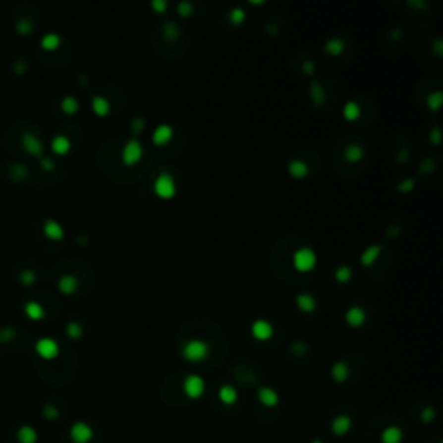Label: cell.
I'll list each match as a JSON object with an SVG mask.
<instances>
[{"label":"cell","instance_id":"obj_1","mask_svg":"<svg viewBox=\"0 0 443 443\" xmlns=\"http://www.w3.org/2000/svg\"><path fill=\"white\" fill-rule=\"evenodd\" d=\"M293 267L296 269V272L300 274H308L317 267V255L314 249L310 248H300L298 251H294L293 255Z\"/></svg>","mask_w":443,"mask_h":443},{"label":"cell","instance_id":"obj_2","mask_svg":"<svg viewBox=\"0 0 443 443\" xmlns=\"http://www.w3.org/2000/svg\"><path fill=\"white\" fill-rule=\"evenodd\" d=\"M210 348L203 339H191L182 348V357L189 362H201L208 357Z\"/></svg>","mask_w":443,"mask_h":443},{"label":"cell","instance_id":"obj_3","mask_svg":"<svg viewBox=\"0 0 443 443\" xmlns=\"http://www.w3.org/2000/svg\"><path fill=\"white\" fill-rule=\"evenodd\" d=\"M154 192L158 198L161 199H171L177 194V184H175L173 177L166 171L158 175V178L154 180Z\"/></svg>","mask_w":443,"mask_h":443},{"label":"cell","instance_id":"obj_4","mask_svg":"<svg viewBox=\"0 0 443 443\" xmlns=\"http://www.w3.org/2000/svg\"><path fill=\"white\" fill-rule=\"evenodd\" d=\"M206 391V383L201 376L198 374H189L184 379V393L191 400H199Z\"/></svg>","mask_w":443,"mask_h":443},{"label":"cell","instance_id":"obj_5","mask_svg":"<svg viewBox=\"0 0 443 443\" xmlns=\"http://www.w3.org/2000/svg\"><path fill=\"white\" fill-rule=\"evenodd\" d=\"M142 144H140L139 139H130L128 142L125 144V147H123L121 151V160L123 163L126 165V166H132V165H135L137 161H140V158H142Z\"/></svg>","mask_w":443,"mask_h":443},{"label":"cell","instance_id":"obj_6","mask_svg":"<svg viewBox=\"0 0 443 443\" xmlns=\"http://www.w3.org/2000/svg\"><path fill=\"white\" fill-rule=\"evenodd\" d=\"M251 336L256 341H269L274 336V328L265 319H256L251 324Z\"/></svg>","mask_w":443,"mask_h":443},{"label":"cell","instance_id":"obj_7","mask_svg":"<svg viewBox=\"0 0 443 443\" xmlns=\"http://www.w3.org/2000/svg\"><path fill=\"white\" fill-rule=\"evenodd\" d=\"M37 351L40 357L47 358V360H51V358H55L59 353V346L57 343H55L54 339H51V337H42V339L37 341Z\"/></svg>","mask_w":443,"mask_h":443},{"label":"cell","instance_id":"obj_8","mask_svg":"<svg viewBox=\"0 0 443 443\" xmlns=\"http://www.w3.org/2000/svg\"><path fill=\"white\" fill-rule=\"evenodd\" d=\"M256 396H258V402L262 403V405L269 407V409H272V407H277L279 405V393L276 391V389L269 388V386H262V388H258V391H256Z\"/></svg>","mask_w":443,"mask_h":443},{"label":"cell","instance_id":"obj_9","mask_svg":"<svg viewBox=\"0 0 443 443\" xmlns=\"http://www.w3.org/2000/svg\"><path fill=\"white\" fill-rule=\"evenodd\" d=\"M94 437V431L89 424L85 423H76L75 426L71 428V438L75 440V443H89Z\"/></svg>","mask_w":443,"mask_h":443},{"label":"cell","instance_id":"obj_10","mask_svg":"<svg viewBox=\"0 0 443 443\" xmlns=\"http://www.w3.org/2000/svg\"><path fill=\"white\" fill-rule=\"evenodd\" d=\"M344 321L350 328H362L367 321V315H365L364 308L360 307H351L350 310L344 314Z\"/></svg>","mask_w":443,"mask_h":443},{"label":"cell","instance_id":"obj_11","mask_svg":"<svg viewBox=\"0 0 443 443\" xmlns=\"http://www.w3.org/2000/svg\"><path fill=\"white\" fill-rule=\"evenodd\" d=\"M171 137H173V128L170 125H160L156 126V130L153 133V144L158 147L166 146L171 140Z\"/></svg>","mask_w":443,"mask_h":443},{"label":"cell","instance_id":"obj_12","mask_svg":"<svg viewBox=\"0 0 443 443\" xmlns=\"http://www.w3.org/2000/svg\"><path fill=\"white\" fill-rule=\"evenodd\" d=\"M21 144H23L24 151H26V153H30L31 156H42V153H44V146H42L40 139H37L35 135H30V133L23 135V139H21Z\"/></svg>","mask_w":443,"mask_h":443},{"label":"cell","instance_id":"obj_13","mask_svg":"<svg viewBox=\"0 0 443 443\" xmlns=\"http://www.w3.org/2000/svg\"><path fill=\"white\" fill-rule=\"evenodd\" d=\"M351 430V419L348 416H336L331 423V431L336 437H344Z\"/></svg>","mask_w":443,"mask_h":443},{"label":"cell","instance_id":"obj_14","mask_svg":"<svg viewBox=\"0 0 443 443\" xmlns=\"http://www.w3.org/2000/svg\"><path fill=\"white\" fill-rule=\"evenodd\" d=\"M44 234L47 235L52 241H61L64 237V228L59 225V222L55 220H45L44 223Z\"/></svg>","mask_w":443,"mask_h":443},{"label":"cell","instance_id":"obj_15","mask_svg":"<svg viewBox=\"0 0 443 443\" xmlns=\"http://www.w3.org/2000/svg\"><path fill=\"white\" fill-rule=\"evenodd\" d=\"M287 171H289V175L294 178H305V177H308V173H310L308 165L301 160L289 161V163H287Z\"/></svg>","mask_w":443,"mask_h":443},{"label":"cell","instance_id":"obj_16","mask_svg":"<svg viewBox=\"0 0 443 443\" xmlns=\"http://www.w3.org/2000/svg\"><path fill=\"white\" fill-rule=\"evenodd\" d=\"M57 287L62 294H75L76 289H78V279L75 276H62L61 279L57 280Z\"/></svg>","mask_w":443,"mask_h":443},{"label":"cell","instance_id":"obj_17","mask_svg":"<svg viewBox=\"0 0 443 443\" xmlns=\"http://www.w3.org/2000/svg\"><path fill=\"white\" fill-rule=\"evenodd\" d=\"M219 398H220L222 403H225V405H234V403L239 400V393H237V389H235L234 386L223 385L219 389Z\"/></svg>","mask_w":443,"mask_h":443},{"label":"cell","instance_id":"obj_18","mask_svg":"<svg viewBox=\"0 0 443 443\" xmlns=\"http://www.w3.org/2000/svg\"><path fill=\"white\" fill-rule=\"evenodd\" d=\"M379 438H381V443H402L403 431L396 426H388L383 430V433Z\"/></svg>","mask_w":443,"mask_h":443},{"label":"cell","instance_id":"obj_19","mask_svg":"<svg viewBox=\"0 0 443 443\" xmlns=\"http://www.w3.org/2000/svg\"><path fill=\"white\" fill-rule=\"evenodd\" d=\"M296 307L300 308L301 312H305V314H310V312H314L315 308H317V301L314 300L312 294L301 293L296 296Z\"/></svg>","mask_w":443,"mask_h":443},{"label":"cell","instance_id":"obj_20","mask_svg":"<svg viewBox=\"0 0 443 443\" xmlns=\"http://www.w3.org/2000/svg\"><path fill=\"white\" fill-rule=\"evenodd\" d=\"M348 376H350V369H348V365L344 364V362H336V364L331 367V378L334 379V383H337V385L346 381Z\"/></svg>","mask_w":443,"mask_h":443},{"label":"cell","instance_id":"obj_21","mask_svg":"<svg viewBox=\"0 0 443 443\" xmlns=\"http://www.w3.org/2000/svg\"><path fill=\"white\" fill-rule=\"evenodd\" d=\"M52 151H54L55 154H59V156H64V154L69 153V149H71V142H69L68 137L64 135H55L54 139H52Z\"/></svg>","mask_w":443,"mask_h":443},{"label":"cell","instance_id":"obj_22","mask_svg":"<svg viewBox=\"0 0 443 443\" xmlns=\"http://www.w3.org/2000/svg\"><path fill=\"white\" fill-rule=\"evenodd\" d=\"M24 314H26L31 321H42V319L45 317L44 307H42L40 303H37V301H28V303L24 305Z\"/></svg>","mask_w":443,"mask_h":443},{"label":"cell","instance_id":"obj_23","mask_svg":"<svg viewBox=\"0 0 443 443\" xmlns=\"http://www.w3.org/2000/svg\"><path fill=\"white\" fill-rule=\"evenodd\" d=\"M379 253H381V246L379 244H374V246H369L367 249H365L364 253L360 255V263L364 267H371L372 263L378 260Z\"/></svg>","mask_w":443,"mask_h":443},{"label":"cell","instance_id":"obj_24","mask_svg":"<svg viewBox=\"0 0 443 443\" xmlns=\"http://www.w3.org/2000/svg\"><path fill=\"white\" fill-rule=\"evenodd\" d=\"M92 110H94V112H96L97 116H101V118H103V116H108L110 114V103H108V99L106 97H103V96H94L92 97Z\"/></svg>","mask_w":443,"mask_h":443},{"label":"cell","instance_id":"obj_25","mask_svg":"<svg viewBox=\"0 0 443 443\" xmlns=\"http://www.w3.org/2000/svg\"><path fill=\"white\" fill-rule=\"evenodd\" d=\"M344 158H346L350 163H357L364 158V149H362L358 144H350L344 151Z\"/></svg>","mask_w":443,"mask_h":443},{"label":"cell","instance_id":"obj_26","mask_svg":"<svg viewBox=\"0 0 443 443\" xmlns=\"http://www.w3.org/2000/svg\"><path fill=\"white\" fill-rule=\"evenodd\" d=\"M40 45H42V49H45V51H55V49L61 45V37L55 33H47L44 38H42Z\"/></svg>","mask_w":443,"mask_h":443},{"label":"cell","instance_id":"obj_27","mask_svg":"<svg viewBox=\"0 0 443 443\" xmlns=\"http://www.w3.org/2000/svg\"><path fill=\"white\" fill-rule=\"evenodd\" d=\"M343 116L348 119V121H355V119L360 116V108H358V104L355 103V101H350V103L344 104Z\"/></svg>","mask_w":443,"mask_h":443},{"label":"cell","instance_id":"obj_28","mask_svg":"<svg viewBox=\"0 0 443 443\" xmlns=\"http://www.w3.org/2000/svg\"><path fill=\"white\" fill-rule=\"evenodd\" d=\"M61 108H62V111H64L66 114H76V112H78V110H80V104H78V101H76L73 96H68V97H64V99H62Z\"/></svg>","mask_w":443,"mask_h":443},{"label":"cell","instance_id":"obj_29","mask_svg":"<svg viewBox=\"0 0 443 443\" xmlns=\"http://www.w3.org/2000/svg\"><path fill=\"white\" fill-rule=\"evenodd\" d=\"M351 274H353V272H351L350 267L341 265L339 269H337L336 272H334V279H336L339 284H344V282H348V280L351 279Z\"/></svg>","mask_w":443,"mask_h":443},{"label":"cell","instance_id":"obj_30","mask_svg":"<svg viewBox=\"0 0 443 443\" xmlns=\"http://www.w3.org/2000/svg\"><path fill=\"white\" fill-rule=\"evenodd\" d=\"M344 44L339 40V38H331V40L326 42V52H329L331 55H337L341 51H343Z\"/></svg>","mask_w":443,"mask_h":443},{"label":"cell","instance_id":"obj_31","mask_svg":"<svg viewBox=\"0 0 443 443\" xmlns=\"http://www.w3.org/2000/svg\"><path fill=\"white\" fill-rule=\"evenodd\" d=\"M66 334H68L71 339H80V337L83 336V329L80 324H76V322H69L68 326H66Z\"/></svg>","mask_w":443,"mask_h":443},{"label":"cell","instance_id":"obj_32","mask_svg":"<svg viewBox=\"0 0 443 443\" xmlns=\"http://www.w3.org/2000/svg\"><path fill=\"white\" fill-rule=\"evenodd\" d=\"M19 282L24 284V286H31V284L37 282V274L33 270H23L19 276Z\"/></svg>","mask_w":443,"mask_h":443},{"label":"cell","instance_id":"obj_33","mask_svg":"<svg viewBox=\"0 0 443 443\" xmlns=\"http://www.w3.org/2000/svg\"><path fill=\"white\" fill-rule=\"evenodd\" d=\"M228 17H230V23H232V24L239 26V24H241L242 21L246 19V14H244V10L239 9V7H237V9H232V10H230V16H228Z\"/></svg>","mask_w":443,"mask_h":443},{"label":"cell","instance_id":"obj_34","mask_svg":"<svg viewBox=\"0 0 443 443\" xmlns=\"http://www.w3.org/2000/svg\"><path fill=\"white\" fill-rule=\"evenodd\" d=\"M31 30H33V26H31V23L26 19H21L19 23L16 24V31L19 35H28V33H31Z\"/></svg>","mask_w":443,"mask_h":443},{"label":"cell","instance_id":"obj_35","mask_svg":"<svg viewBox=\"0 0 443 443\" xmlns=\"http://www.w3.org/2000/svg\"><path fill=\"white\" fill-rule=\"evenodd\" d=\"M428 104H430V106H431V110L437 111L438 108H440V104H442V92H435V94H431L430 99H428Z\"/></svg>","mask_w":443,"mask_h":443},{"label":"cell","instance_id":"obj_36","mask_svg":"<svg viewBox=\"0 0 443 443\" xmlns=\"http://www.w3.org/2000/svg\"><path fill=\"white\" fill-rule=\"evenodd\" d=\"M14 329L12 328H3L2 331H0V341H10L14 337Z\"/></svg>","mask_w":443,"mask_h":443},{"label":"cell","instance_id":"obj_37","mask_svg":"<svg viewBox=\"0 0 443 443\" xmlns=\"http://www.w3.org/2000/svg\"><path fill=\"white\" fill-rule=\"evenodd\" d=\"M144 118H133V121H132V130H133V133H140L144 130Z\"/></svg>","mask_w":443,"mask_h":443},{"label":"cell","instance_id":"obj_38","mask_svg":"<svg viewBox=\"0 0 443 443\" xmlns=\"http://www.w3.org/2000/svg\"><path fill=\"white\" fill-rule=\"evenodd\" d=\"M433 417H435V410L433 409H430V407H428V409H424L423 410V423H431V421H433Z\"/></svg>","mask_w":443,"mask_h":443},{"label":"cell","instance_id":"obj_39","mask_svg":"<svg viewBox=\"0 0 443 443\" xmlns=\"http://www.w3.org/2000/svg\"><path fill=\"white\" fill-rule=\"evenodd\" d=\"M191 10H192L191 3H180V5H178V12H180L184 17H187L189 14H191Z\"/></svg>","mask_w":443,"mask_h":443},{"label":"cell","instance_id":"obj_40","mask_svg":"<svg viewBox=\"0 0 443 443\" xmlns=\"http://www.w3.org/2000/svg\"><path fill=\"white\" fill-rule=\"evenodd\" d=\"M40 165H42V168H44V170H49V171L54 170V161L49 160V158H42Z\"/></svg>","mask_w":443,"mask_h":443},{"label":"cell","instance_id":"obj_41","mask_svg":"<svg viewBox=\"0 0 443 443\" xmlns=\"http://www.w3.org/2000/svg\"><path fill=\"white\" fill-rule=\"evenodd\" d=\"M151 7H153V9H156L158 12H163V10L168 7V3L166 2H151Z\"/></svg>","mask_w":443,"mask_h":443},{"label":"cell","instance_id":"obj_42","mask_svg":"<svg viewBox=\"0 0 443 443\" xmlns=\"http://www.w3.org/2000/svg\"><path fill=\"white\" fill-rule=\"evenodd\" d=\"M412 185H414V182H412V180H409V182H407V184H403V185H398V189H400V191H402V192H407V191H409V189H410V187H412Z\"/></svg>","mask_w":443,"mask_h":443},{"label":"cell","instance_id":"obj_43","mask_svg":"<svg viewBox=\"0 0 443 443\" xmlns=\"http://www.w3.org/2000/svg\"><path fill=\"white\" fill-rule=\"evenodd\" d=\"M24 69H26V66H24V62H17V64H16V73H17V75H21V73H24Z\"/></svg>","mask_w":443,"mask_h":443},{"label":"cell","instance_id":"obj_44","mask_svg":"<svg viewBox=\"0 0 443 443\" xmlns=\"http://www.w3.org/2000/svg\"><path fill=\"white\" fill-rule=\"evenodd\" d=\"M303 68H305V71H307L308 75H312V73H314V64H312V62H307V64H303Z\"/></svg>","mask_w":443,"mask_h":443},{"label":"cell","instance_id":"obj_45","mask_svg":"<svg viewBox=\"0 0 443 443\" xmlns=\"http://www.w3.org/2000/svg\"><path fill=\"white\" fill-rule=\"evenodd\" d=\"M438 137H440V133H438V130H435L433 132V142H438Z\"/></svg>","mask_w":443,"mask_h":443},{"label":"cell","instance_id":"obj_46","mask_svg":"<svg viewBox=\"0 0 443 443\" xmlns=\"http://www.w3.org/2000/svg\"><path fill=\"white\" fill-rule=\"evenodd\" d=\"M312 443H322V442H321V440H314V442H312Z\"/></svg>","mask_w":443,"mask_h":443}]
</instances>
